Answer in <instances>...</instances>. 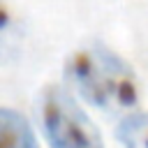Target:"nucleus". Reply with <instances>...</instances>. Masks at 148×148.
Listing matches in <instances>:
<instances>
[{
	"label": "nucleus",
	"mask_w": 148,
	"mask_h": 148,
	"mask_svg": "<svg viewBox=\"0 0 148 148\" xmlns=\"http://www.w3.org/2000/svg\"><path fill=\"white\" fill-rule=\"evenodd\" d=\"M65 79L92 106L104 111H134L139 92L134 72L99 42H90L67 56Z\"/></svg>",
	"instance_id": "1"
},
{
	"label": "nucleus",
	"mask_w": 148,
	"mask_h": 148,
	"mask_svg": "<svg viewBox=\"0 0 148 148\" xmlns=\"http://www.w3.org/2000/svg\"><path fill=\"white\" fill-rule=\"evenodd\" d=\"M35 109L51 148H104L95 123L62 86H44L35 99Z\"/></svg>",
	"instance_id": "2"
},
{
	"label": "nucleus",
	"mask_w": 148,
	"mask_h": 148,
	"mask_svg": "<svg viewBox=\"0 0 148 148\" xmlns=\"http://www.w3.org/2000/svg\"><path fill=\"white\" fill-rule=\"evenodd\" d=\"M0 148H39L30 123L14 109L0 111Z\"/></svg>",
	"instance_id": "3"
},
{
	"label": "nucleus",
	"mask_w": 148,
	"mask_h": 148,
	"mask_svg": "<svg viewBox=\"0 0 148 148\" xmlns=\"http://www.w3.org/2000/svg\"><path fill=\"white\" fill-rule=\"evenodd\" d=\"M116 136L125 148H148V113L130 111L118 123Z\"/></svg>",
	"instance_id": "4"
}]
</instances>
